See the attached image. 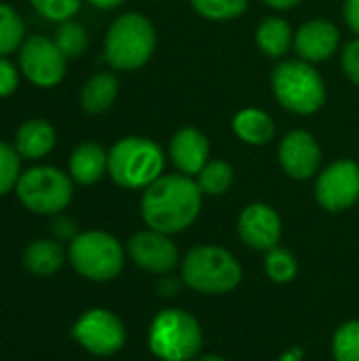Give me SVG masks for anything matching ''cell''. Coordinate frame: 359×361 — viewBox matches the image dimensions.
Segmentation results:
<instances>
[{
    "label": "cell",
    "instance_id": "cell-1",
    "mask_svg": "<svg viewBox=\"0 0 359 361\" xmlns=\"http://www.w3.org/2000/svg\"><path fill=\"white\" fill-rule=\"evenodd\" d=\"M203 192L184 173H163L142 195V218L148 228L176 235L188 228L201 212Z\"/></svg>",
    "mask_w": 359,
    "mask_h": 361
},
{
    "label": "cell",
    "instance_id": "cell-2",
    "mask_svg": "<svg viewBox=\"0 0 359 361\" xmlns=\"http://www.w3.org/2000/svg\"><path fill=\"white\" fill-rule=\"evenodd\" d=\"M154 51L157 30L144 13H123L106 30L104 59L118 72H135L144 68Z\"/></svg>",
    "mask_w": 359,
    "mask_h": 361
},
{
    "label": "cell",
    "instance_id": "cell-3",
    "mask_svg": "<svg viewBox=\"0 0 359 361\" xmlns=\"http://www.w3.org/2000/svg\"><path fill=\"white\" fill-rule=\"evenodd\" d=\"M271 89L281 108L292 114L309 116L324 108L328 91L320 70L303 59H284L273 68Z\"/></svg>",
    "mask_w": 359,
    "mask_h": 361
},
{
    "label": "cell",
    "instance_id": "cell-4",
    "mask_svg": "<svg viewBox=\"0 0 359 361\" xmlns=\"http://www.w3.org/2000/svg\"><path fill=\"white\" fill-rule=\"evenodd\" d=\"M163 169L165 152L150 137L129 135L108 150V173L121 188H148L163 176Z\"/></svg>",
    "mask_w": 359,
    "mask_h": 361
},
{
    "label": "cell",
    "instance_id": "cell-5",
    "mask_svg": "<svg viewBox=\"0 0 359 361\" xmlns=\"http://www.w3.org/2000/svg\"><path fill=\"white\" fill-rule=\"evenodd\" d=\"M182 281L203 294H224L239 286L241 267L224 247L197 245L182 262Z\"/></svg>",
    "mask_w": 359,
    "mask_h": 361
},
{
    "label": "cell",
    "instance_id": "cell-6",
    "mask_svg": "<svg viewBox=\"0 0 359 361\" xmlns=\"http://www.w3.org/2000/svg\"><path fill=\"white\" fill-rule=\"evenodd\" d=\"M148 345L159 360L188 361L199 353L203 334L199 322L190 313L182 309H165L150 326Z\"/></svg>",
    "mask_w": 359,
    "mask_h": 361
},
{
    "label": "cell",
    "instance_id": "cell-7",
    "mask_svg": "<svg viewBox=\"0 0 359 361\" xmlns=\"http://www.w3.org/2000/svg\"><path fill=\"white\" fill-rule=\"evenodd\" d=\"M74 180L57 167L36 165L17 180V197L23 207L34 214L51 216L63 212L74 195Z\"/></svg>",
    "mask_w": 359,
    "mask_h": 361
},
{
    "label": "cell",
    "instance_id": "cell-8",
    "mask_svg": "<svg viewBox=\"0 0 359 361\" xmlns=\"http://www.w3.org/2000/svg\"><path fill=\"white\" fill-rule=\"evenodd\" d=\"M70 262L74 271L87 279L110 281L121 273L125 264V252L112 235L104 231H87L72 239Z\"/></svg>",
    "mask_w": 359,
    "mask_h": 361
},
{
    "label": "cell",
    "instance_id": "cell-9",
    "mask_svg": "<svg viewBox=\"0 0 359 361\" xmlns=\"http://www.w3.org/2000/svg\"><path fill=\"white\" fill-rule=\"evenodd\" d=\"M66 59L68 57L59 51L55 40L42 34L25 38L19 47V68L23 76L40 89L57 87L63 80Z\"/></svg>",
    "mask_w": 359,
    "mask_h": 361
},
{
    "label": "cell",
    "instance_id": "cell-10",
    "mask_svg": "<svg viewBox=\"0 0 359 361\" xmlns=\"http://www.w3.org/2000/svg\"><path fill=\"white\" fill-rule=\"evenodd\" d=\"M315 199L328 212H345L359 201V165L341 159L324 167L315 182Z\"/></svg>",
    "mask_w": 359,
    "mask_h": 361
},
{
    "label": "cell",
    "instance_id": "cell-11",
    "mask_svg": "<svg viewBox=\"0 0 359 361\" xmlns=\"http://www.w3.org/2000/svg\"><path fill=\"white\" fill-rule=\"evenodd\" d=\"M72 334L87 351L95 355H114L125 345V328L121 319L106 309L87 311L74 324Z\"/></svg>",
    "mask_w": 359,
    "mask_h": 361
},
{
    "label": "cell",
    "instance_id": "cell-12",
    "mask_svg": "<svg viewBox=\"0 0 359 361\" xmlns=\"http://www.w3.org/2000/svg\"><path fill=\"white\" fill-rule=\"evenodd\" d=\"M277 159L286 176L294 180H309L322 169V146L311 131L292 129L281 137Z\"/></svg>",
    "mask_w": 359,
    "mask_h": 361
},
{
    "label": "cell",
    "instance_id": "cell-13",
    "mask_svg": "<svg viewBox=\"0 0 359 361\" xmlns=\"http://www.w3.org/2000/svg\"><path fill=\"white\" fill-rule=\"evenodd\" d=\"M239 239L258 252H269L279 245L281 239V218L267 203L248 205L237 220Z\"/></svg>",
    "mask_w": 359,
    "mask_h": 361
},
{
    "label": "cell",
    "instance_id": "cell-14",
    "mask_svg": "<svg viewBox=\"0 0 359 361\" xmlns=\"http://www.w3.org/2000/svg\"><path fill=\"white\" fill-rule=\"evenodd\" d=\"M131 260L148 273H169L178 264V247L169 235L159 231H140L129 239Z\"/></svg>",
    "mask_w": 359,
    "mask_h": 361
},
{
    "label": "cell",
    "instance_id": "cell-15",
    "mask_svg": "<svg viewBox=\"0 0 359 361\" xmlns=\"http://www.w3.org/2000/svg\"><path fill=\"white\" fill-rule=\"evenodd\" d=\"M341 47V32L330 19H309L294 32V51L309 63L328 61Z\"/></svg>",
    "mask_w": 359,
    "mask_h": 361
},
{
    "label": "cell",
    "instance_id": "cell-16",
    "mask_svg": "<svg viewBox=\"0 0 359 361\" xmlns=\"http://www.w3.org/2000/svg\"><path fill=\"white\" fill-rule=\"evenodd\" d=\"M167 154L178 173L193 178L209 163V140L197 127H182L171 135Z\"/></svg>",
    "mask_w": 359,
    "mask_h": 361
},
{
    "label": "cell",
    "instance_id": "cell-17",
    "mask_svg": "<svg viewBox=\"0 0 359 361\" xmlns=\"http://www.w3.org/2000/svg\"><path fill=\"white\" fill-rule=\"evenodd\" d=\"M108 171V150L95 142H83L70 157V178L80 186H91Z\"/></svg>",
    "mask_w": 359,
    "mask_h": 361
},
{
    "label": "cell",
    "instance_id": "cell-18",
    "mask_svg": "<svg viewBox=\"0 0 359 361\" xmlns=\"http://www.w3.org/2000/svg\"><path fill=\"white\" fill-rule=\"evenodd\" d=\"M55 146V129L44 118H30L21 123L15 133V150L21 159H42Z\"/></svg>",
    "mask_w": 359,
    "mask_h": 361
},
{
    "label": "cell",
    "instance_id": "cell-19",
    "mask_svg": "<svg viewBox=\"0 0 359 361\" xmlns=\"http://www.w3.org/2000/svg\"><path fill=\"white\" fill-rule=\"evenodd\" d=\"M233 133L250 146H264L275 137V121L260 108H243L233 116Z\"/></svg>",
    "mask_w": 359,
    "mask_h": 361
},
{
    "label": "cell",
    "instance_id": "cell-20",
    "mask_svg": "<svg viewBox=\"0 0 359 361\" xmlns=\"http://www.w3.org/2000/svg\"><path fill=\"white\" fill-rule=\"evenodd\" d=\"M256 44L271 59L286 57L294 47V30L290 21L284 17H264L256 27Z\"/></svg>",
    "mask_w": 359,
    "mask_h": 361
},
{
    "label": "cell",
    "instance_id": "cell-21",
    "mask_svg": "<svg viewBox=\"0 0 359 361\" xmlns=\"http://www.w3.org/2000/svg\"><path fill=\"white\" fill-rule=\"evenodd\" d=\"M118 97V78L112 72L93 74L80 89V106L89 114H104Z\"/></svg>",
    "mask_w": 359,
    "mask_h": 361
},
{
    "label": "cell",
    "instance_id": "cell-22",
    "mask_svg": "<svg viewBox=\"0 0 359 361\" xmlns=\"http://www.w3.org/2000/svg\"><path fill=\"white\" fill-rule=\"evenodd\" d=\"M63 258H66L63 247L57 241L38 239V241L30 243L28 250L23 252V267L34 275L47 277L61 269Z\"/></svg>",
    "mask_w": 359,
    "mask_h": 361
},
{
    "label": "cell",
    "instance_id": "cell-23",
    "mask_svg": "<svg viewBox=\"0 0 359 361\" xmlns=\"http://www.w3.org/2000/svg\"><path fill=\"white\" fill-rule=\"evenodd\" d=\"M197 186L207 197H220L229 192L235 182V169L226 161H209L197 176Z\"/></svg>",
    "mask_w": 359,
    "mask_h": 361
},
{
    "label": "cell",
    "instance_id": "cell-24",
    "mask_svg": "<svg viewBox=\"0 0 359 361\" xmlns=\"http://www.w3.org/2000/svg\"><path fill=\"white\" fill-rule=\"evenodd\" d=\"M25 36V23L21 15L11 6L0 2V57H6L8 53L17 51L23 44Z\"/></svg>",
    "mask_w": 359,
    "mask_h": 361
},
{
    "label": "cell",
    "instance_id": "cell-25",
    "mask_svg": "<svg viewBox=\"0 0 359 361\" xmlns=\"http://www.w3.org/2000/svg\"><path fill=\"white\" fill-rule=\"evenodd\" d=\"M193 8L209 21H233L248 11L250 0H190Z\"/></svg>",
    "mask_w": 359,
    "mask_h": 361
},
{
    "label": "cell",
    "instance_id": "cell-26",
    "mask_svg": "<svg viewBox=\"0 0 359 361\" xmlns=\"http://www.w3.org/2000/svg\"><path fill=\"white\" fill-rule=\"evenodd\" d=\"M53 40H55V44L59 47V51H61L68 59L80 57V55L87 51V47H89L87 30H85L80 23L72 21V19L59 23V27H57Z\"/></svg>",
    "mask_w": 359,
    "mask_h": 361
},
{
    "label": "cell",
    "instance_id": "cell-27",
    "mask_svg": "<svg viewBox=\"0 0 359 361\" xmlns=\"http://www.w3.org/2000/svg\"><path fill=\"white\" fill-rule=\"evenodd\" d=\"M264 271L267 275L275 281V283H290L296 279L298 275V262L294 258L292 252L284 250V247H273L267 252L264 258Z\"/></svg>",
    "mask_w": 359,
    "mask_h": 361
},
{
    "label": "cell",
    "instance_id": "cell-28",
    "mask_svg": "<svg viewBox=\"0 0 359 361\" xmlns=\"http://www.w3.org/2000/svg\"><path fill=\"white\" fill-rule=\"evenodd\" d=\"M332 353L336 361H359V322H347L336 330Z\"/></svg>",
    "mask_w": 359,
    "mask_h": 361
},
{
    "label": "cell",
    "instance_id": "cell-29",
    "mask_svg": "<svg viewBox=\"0 0 359 361\" xmlns=\"http://www.w3.org/2000/svg\"><path fill=\"white\" fill-rule=\"evenodd\" d=\"M19 169H21L19 152L11 144L0 142V197L17 186V180L21 176Z\"/></svg>",
    "mask_w": 359,
    "mask_h": 361
},
{
    "label": "cell",
    "instance_id": "cell-30",
    "mask_svg": "<svg viewBox=\"0 0 359 361\" xmlns=\"http://www.w3.org/2000/svg\"><path fill=\"white\" fill-rule=\"evenodd\" d=\"M30 4L40 17L55 23H63L78 13L83 0H30Z\"/></svg>",
    "mask_w": 359,
    "mask_h": 361
},
{
    "label": "cell",
    "instance_id": "cell-31",
    "mask_svg": "<svg viewBox=\"0 0 359 361\" xmlns=\"http://www.w3.org/2000/svg\"><path fill=\"white\" fill-rule=\"evenodd\" d=\"M341 61H343V70H345L347 78L359 87V36L345 44Z\"/></svg>",
    "mask_w": 359,
    "mask_h": 361
},
{
    "label": "cell",
    "instance_id": "cell-32",
    "mask_svg": "<svg viewBox=\"0 0 359 361\" xmlns=\"http://www.w3.org/2000/svg\"><path fill=\"white\" fill-rule=\"evenodd\" d=\"M17 85H19L17 68L6 57H0V97H8L11 93H15Z\"/></svg>",
    "mask_w": 359,
    "mask_h": 361
},
{
    "label": "cell",
    "instance_id": "cell-33",
    "mask_svg": "<svg viewBox=\"0 0 359 361\" xmlns=\"http://www.w3.org/2000/svg\"><path fill=\"white\" fill-rule=\"evenodd\" d=\"M51 228H53V233H55V237L57 239H61V241H66V239H74L78 233H76V224H74V220L72 218H66V216H57L55 220H53V224H51Z\"/></svg>",
    "mask_w": 359,
    "mask_h": 361
},
{
    "label": "cell",
    "instance_id": "cell-34",
    "mask_svg": "<svg viewBox=\"0 0 359 361\" xmlns=\"http://www.w3.org/2000/svg\"><path fill=\"white\" fill-rule=\"evenodd\" d=\"M343 17L349 30L359 36V0H345L343 2Z\"/></svg>",
    "mask_w": 359,
    "mask_h": 361
},
{
    "label": "cell",
    "instance_id": "cell-35",
    "mask_svg": "<svg viewBox=\"0 0 359 361\" xmlns=\"http://www.w3.org/2000/svg\"><path fill=\"white\" fill-rule=\"evenodd\" d=\"M180 279L178 277H165L163 281H161V286H159V292H161V296L163 298H171V296H176L178 292H180Z\"/></svg>",
    "mask_w": 359,
    "mask_h": 361
},
{
    "label": "cell",
    "instance_id": "cell-36",
    "mask_svg": "<svg viewBox=\"0 0 359 361\" xmlns=\"http://www.w3.org/2000/svg\"><path fill=\"white\" fill-rule=\"evenodd\" d=\"M267 6H271L273 11H290L296 8L303 0H262Z\"/></svg>",
    "mask_w": 359,
    "mask_h": 361
},
{
    "label": "cell",
    "instance_id": "cell-37",
    "mask_svg": "<svg viewBox=\"0 0 359 361\" xmlns=\"http://www.w3.org/2000/svg\"><path fill=\"white\" fill-rule=\"evenodd\" d=\"M89 4H93L95 8H102V11H110V8H116L121 4H125L127 0H87Z\"/></svg>",
    "mask_w": 359,
    "mask_h": 361
},
{
    "label": "cell",
    "instance_id": "cell-38",
    "mask_svg": "<svg viewBox=\"0 0 359 361\" xmlns=\"http://www.w3.org/2000/svg\"><path fill=\"white\" fill-rule=\"evenodd\" d=\"M303 360V351L300 349H292V351H288L284 357L279 361H300Z\"/></svg>",
    "mask_w": 359,
    "mask_h": 361
},
{
    "label": "cell",
    "instance_id": "cell-39",
    "mask_svg": "<svg viewBox=\"0 0 359 361\" xmlns=\"http://www.w3.org/2000/svg\"><path fill=\"white\" fill-rule=\"evenodd\" d=\"M199 361H226V360H222V357H218V355H205V357H201Z\"/></svg>",
    "mask_w": 359,
    "mask_h": 361
},
{
    "label": "cell",
    "instance_id": "cell-40",
    "mask_svg": "<svg viewBox=\"0 0 359 361\" xmlns=\"http://www.w3.org/2000/svg\"><path fill=\"white\" fill-rule=\"evenodd\" d=\"M157 2H161V0H157Z\"/></svg>",
    "mask_w": 359,
    "mask_h": 361
}]
</instances>
